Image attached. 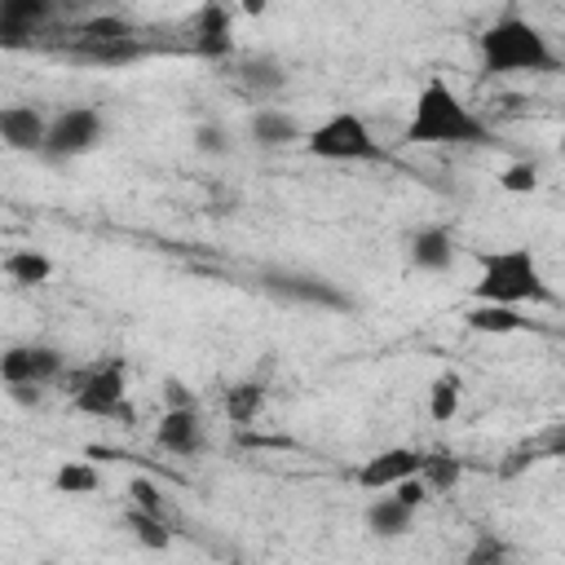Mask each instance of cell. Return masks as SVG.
I'll list each match as a JSON object with an SVG mask.
<instances>
[{"label": "cell", "mask_w": 565, "mask_h": 565, "mask_svg": "<svg viewBox=\"0 0 565 565\" xmlns=\"http://www.w3.org/2000/svg\"><path fill=\"white\" fill-rule=\"evenodd\" d=\"M411 265L424 274H446L455 265V238L446 225H424L411 238Z\"/></svg>", "instance_id": "cell-13"}, {"label": "cell", "mask_w": 565, "mask_h": 565, "mask_svg": "<svg viewBox=\"0 0 565 565\" xmlns=\"http://www.w3.org/2000/svg\"><path fill=\"white\" fill-rule=\"evenodd\" d=\"M260 402H265V388L256 384V380H238L230 393H225V415H230V424H252L256 415H260Z\"/></svg>", "instance_id": "cell-23"}, {"label": "cell", "mask_w": 565, "mask_h": 565, "mask_svg": "<svg viewBox=\"0 0 565 565\" xmlns=\"http://www.w3.org/2000/svg\"><path fill=\"white\" fill-rule=\"evenodd\" d=\"M362 521H366V530H371L375 539H402V534L415 525V508H406L397 494H380V499L366 503Z\"/></svg>", "instance_id": "cell-14"}, {"label": "cell", "mask_w": 565, "mask_h": 565, "mask_svg": "<svg viewBox=\"0 0 565 565\" xmlns=\"http://www.w3.org/2000/svg\"><path fill=\"white\" fill-rule=\"evenodd\" d=\"M388 494H397V499H402L406 508H415V512H419V508H424V499H428L433 490L424 486V477H411V481H402V486H393Z\"/></svg>", "instance_id": "cell-32"}, {"label": "cell", "mask_w": 565, "mask_h": 565, "mask_svg": "<svg viewBox=\"0 0 565 565\" xmlns=\"http://www.w3.org/2000/svg\"><path fill=\"white\" fill-rule=\"evenodd\" d=\"M128 499H132V508H141V512H163V494H159V486L150 481V477H132L128 481Z\"/></svg>", "instance_id": "cell-29"}, {"label": "cell", "mask_w": 565, "mask_h": 565, "mask_svg": "<svg viewBox=\"0 0 565 565\" xmlns=\"http://www.w3.org/2000/svg\"><path fill=\"white\" fill-rule=\"evenodd\" d=\"M57 388L71 397V406L79 415H93V419H132V411H128V375H124V362L119 358L93 362V366H79V371H66Z\"/></svg>", "instance_id": "cell-5"}, {"label": "cell", "mask_w": 565, "mask_h": 565, "mask_svg": "<svg viewBox=\"0 0 565 565\" xmlns=\"http://www.w3.org/2000/svg\"><path fill=\"white\" fill-rule=\"evenodd\" d=\"M154 441L168 450V455H199L203 450V424H199V411H163L159 428H154Z\"/></svg>", "instance_id": "cell-11"}, {"label": "cell", "mask_w": 565, "mask_h": 565, "mask_svg": "<svg viewBox=\"0 0 565 565\" xmlns=\"http://www.w3.org/2000/svg\"><path fill=\"white\" fill-rule=\"evenodd\" d=\"M260 287L287 305H309V309H335L344 313L353 300L322 274H300V269H265L260 274Z\"/></svg>", "instance_id": "cell-7"}, {"label": "cell", "mask_w": 565, "mask_h": 565, "mask_svg": "<svg viewBox=\"0 0 565 565\" xmlns=\"http://www.w3.org/2000/svg\"><path fill=\"white\" fill-rule=\"evenodd\" d=\"M124 525H128V534L141 543V547H150V552H163L168 543H172V530L154 516V512H141V508H128L124 512Z\"/></svg>", "instance_id": "cell-24"}, {"label": "cell", "mask_w": 565, "mask_h": 565, "mask_svg": "<svg viewBox=\"0 0 565 565\" xmlns=\"http://www.w3.org/2000/svg\"><path fill=\"white\" fill-rule=\"evenodd\" d=\"M230 565H243V561H230Z\"/></svg>", "instance_id": "cell-35"}, {"label": "cell", "mask_w": 565, "mask_h": 565, "mask_svg": "<svg viewBox=\"0 0 565 565\" xmlns=\"http://www.w3.org/2000/svg\"><path fill=\"white\" fill-rule=\"evenodd\" d=\"M194 150H203V154H225V150H230V132H225L221 124H199V128H194Z\"/></svg>", "instance_id": "cell-31"}, {"label": "cell", "mask_w": 565, "mask_h": 565, "mask_svg": "<svg viewBox=\"0 0 565 565\" xmlns=\"http://www.w3.org/2000/svg\"><path fill=\"white\" fill-rule=\"evenodd\" d=\"M0 141L18 154H44L49 119L40 106H4L0 110Z\"/></svg>", "instance_id": "cell-10"}, {"label": "cell", "mask_w": 565, "mask_h": 565, "mask_svg": "<svg viewBox=\"0 0 565 565\" xmlns=\"http://www.w3.org/2000/svg\"><path fill=\"white\" fill-rule=\"evenodd\" d=\"M459 397H463V380L459 371H441L433 384H428V415L437 424H450L459 415Z\"/></svg>", "instance_id": "cell-19"}, {"label": "cell", "mask_w": 565, "mask_h": 565, "mask_svg": "<svg viewBox=\"0 0 565 565\" xmlns=\"http://www.w3.org/2000/svg\"><path fill=\"white\" fill-rule=\"evenodd\" d=\"M499 185H503L508 194H530V190H539V168H534V163H508V168L499 172Z\"/></svg>", "instance_id": "cell-28"}, {"label": "cell", "mask_w": 565, "mask_h": 565, "mask_svg": "<svg viewBox=\"0 0 565 565\" xmlns=\"http://www.w3.org/2000/svg\"><path fill=\"white\" fill-rule=\"evenodd\" d=\"M402 137H406V146H486L490 128L472 115V106H463V97L441 75H433L415 93Z\"/></svg>", "instance_id": "cell-1"}, {"label": "cell", "mask_w": 565, "mask_h": 565, "mask_svg": "<svg viewBox=\"0 0 565 565\" xmlns=\"http://www.w3.org/2000/svg\"><path fill=\"white\" fill-rule=\"evenodd\" d=\"M0 380H4V384H35V380H31V353H26V344L4 349V358H0Z\"/></svg>", "instance_id": "cell-27"}, {"label": "cell", "mask_w": 565, "mask_h": 565, "mask_svg": "<svg viewBox=\"0 0 565 565\" xmlns=\"http://www.w3.org/2000/svg\"><path fill=\"white\" fill-rule=\"evenodd\" d=\"M66 57L88 62V66H128V62L146 57V44H141V35H128V40H106V44L66 40Z\"/></svg>", "instance_id": "cell-12"}, {"label": "cell", "mask_w": 565, "mask_h": 565, "mask_svg": "<svg viewBox=\"0 0 565 565\" xmlns=\"http://www.w3.org/2000/svg\"><path fill=\"white\" fill-rule=\"evenodd\" d=\"M106 141V119L102 110L93 106H66L49 119V141H44V154L49 163H66V159H79L88 150H97Z\"/></svg>", "instance_id": "cell-6"}, {"label": "cell", "mask_w": 565, "mask_h": 565, "mask_svg": "<svg viewBox=\"0 0 565 565\" xmlns=\"http://www.w3.org/2000/svg\"><path fill=\"white\" fill-rule=\"evenodd\" d=\"M247 132H252V141H256L260 150H278V146L300 141V124H296L287 110H278V106H260V110H252Z\"/></svg>", "instance_id": "cell-15"}, {"label": "cell", "mask_w": 565, "mask_h": 565, "mask_svg": "<svg viewBox=\"0 0 565 565\" xmlns=\"http://www.w3.org/2000/svg\"><path fill=\"white\" fill-rule=\"evenodd\" d=\"M163 406H168V411H194V393H190L181 380H168V384H163Z\"/></svg>", "instance_id": "cell-33"}, {"label": "cell", "mask_w": 565, "mask_h": 565, "mask_svg": "<svg viewBox=\"0 0 565 565\" xmlns=\"http://www.w3.org/2000/svg\"><path fill=\"white\" fill-rule=\"evenodd\" d=\"M190 53L194 57H207V62H221L234 53V26H230V9L225 4H199L190 26Z\"/></svg>", "instance_id": "cell-8"}, {"label": "cell", "mask_w": 565, "mask_h": 565, "mask_svg": "<svg viewBox=\"0 0 565 565\" xmlns=\"http://www.w3.org/2000/svg\"><path fill=\"white\" fill-rule=\"evenodd\" d=\"M472 296L486 300V305H508V309H521V305H552V287L534 260L530 247H503V252H490L481 260V278L472 282Z\"/></svg>", "instance_id": "cell-3"}, {"label": "cell", "mask_w": 565, "mask_h": 565, "mask_svg": "<svg viewBox=\"0 0 565 565\" xmlns=\"http://www.w3.org/2000/svg\"><path fill=\"white\" fill-rule=\"evenodd\" d=\"M463 565H508V547L494 539V534H481L472 543V552L463 556Z\"/></svg>", "instance_id": "cell-30"}, {"label": "cell", "mask_w": 565, "mask_h": 565, "mask_svg": "<svg viewBox=\"0 0 565 565\" xmlns=\"http://www.w3.org/2000/svg\"><path fill=\"white\" fill-rule=\"evenodd\" d=\"M486 75H552L561 71L547 35L516 9H503L477 40Z\"/></svg>", "instance_id": "cell-2"}, {"label": "cell", "mask_w": 565, "mask_h": 565, "mask_svg": "<svg viewBox=\"0 0 565 565\" xmlns=\"http://www.w3.org/2000/svg\"><path fill=\"white\" fill-rule=\"evenodd\" d=\"M463 322H468V331H477V335H516V331H525L521 309L486 305V300H477V305L463 313Z\"/></svg>", "instance_id": "cell-17"}, {"label": "cell", "mask_w": 565, "mask_h": 565, "mask_svg": "<svg viewBox=\"0 0 565 565\" xmlns=\"http://www.w3.org/2000/svg\"><path fill=\"white\" fill-rule=\"evenodd\" d=\"M128 35H137V31H132V22H128V18H119V13H97V18H84V22L71 31V40H88V44L128 40Z\"/></svg>", "instance_id": "cell-22"}, {"label": "cell", "mask_w": 565, "mask_h": 565, "mask_svg": "<svg viewBox=\"0 0 565 565\" xmlns=\"http://www.w3.org/2000/svg\"><path fill=\"white\" fill-rule=\"evenodd\" d=\"M97 486H102V472L93 463H84V459H71V463H62L53 472V490L57 494H93Z\"/></svg>", "instance_id": "cell-25"}, {"label": "cell", "mask_w": 565, "mask_h": 565, "mask_svg": "<svg viewBox=\"0 0 565 565\" xmlns=\"http://www.w3.org/2000/svg\"><path fill=\"white\" fill-rule=\"evenodd\" d=\"M305 150L313 159H327V163H384L388 159V146L353 110H335L318 128H309L305 132Z\"/></svg>", "instance_id": "cell-4"}, {"label": "cell", "mask_w": 565, "mask_h": 565, "mask_svg": "<svg viewBox=\"0 0 565 565\" xmlns=\"http://www.w3.org/2000/svg\"><path fill=\"white\" fill-rule=\"evenodd\" d=\"M534 459H565V424H547L530 446H521V450L512 455L508 472H516V468H525V463H534Z\"/></svg>", "instance_id": "cell-21"}, {"label": "cell", "mask_w": 565, "mask_h": 565, "mask_svg": "<svg viewBox=\"0 0 565 565\" xmlns=\"http://www.w3.org/2000/svg\"><path fill=\"white\" fill-rule=\"evenodd\" d=\"M4 274L18 287H40V282L53 278V260L44 252H35V247H18V252L4 256Z\"/></svg>", "instance_id": "cell-18"}, {"label": "cell", "mask_w": 565, "mask_h": 565, "mask_svg": "<svg viewBox=\"0 0 565 565\" xmlns=\"http://www.w3.org/2000/svg\"><path fill=\"white\" fill-rule=\"evenodd\" d=\"M419 477H424V486H428L433 494H446L450 486H459L463 463H459L450 450H424V468H419Z\"/></svg>", "instance_id": "cell-20"}, {"label": "cell", "mask_w": 565, "mask_h": 565, "mask_svg": "<svg viewBox=\"0 0 565 565\" xmlns=\"http://www.w3.org/2000/svg\"><path fill=\"white\" fill-rule=\"evenodd\" d=\"M282 84H287V71H282L274 57H265V53L243 57V66H238V88H243L247 97H274Z\"/></svg>", "instance_id": "cell-16"}, {"label": "cell", "mask_w": 565, "mask_h": 565, "mask_svg": "<svg viewBox=\"0 0 565 565\" xmlns=\"http://www.w3.org/2000/svg\"><path fill=\"white\" fill-rule=\"evenodd\" d=\"M26 353H31V380L40 388L62 384V375H66V353L62 349H53V344H26Z\"/></svg>", "instance_id": "cell-26"}, {"label": "cell", "mask_w": 565, "mask_h": 565, "mask_svg": "<svg viewBox=\"0 0 565 565\" xmlns=\"http://www.w3.org/2000/svg\"><path fill=\"white\" fill-rule=\"evenodd\" d=\"M419 468H424V450L393 446V450L371 455V459L358 468V486H362V490H380V494H388L393 486H402V481L419 477Z\"/></svg>", "instance_id": "cell-9"}, {"label": "cell", "mask_w": 565, "mask_h": 565, "mask_svg": "<svg viewBox=\"0 0 565 565\" xmlns=\"http://www.w3.org/2000/svg\"><path fill=\"white\" fill-rule=\"evenodd\" d=\"M4 388H9V397H13L18 406H40V397H44L40 384H4Z\"/></svg>", "instance_id": "cell-34"}]
</instances>
